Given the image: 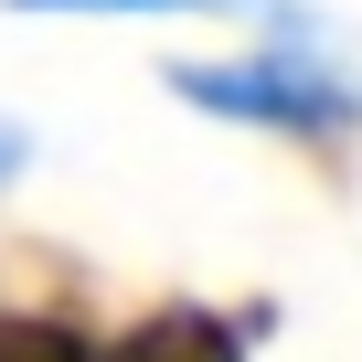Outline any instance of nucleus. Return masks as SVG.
I'll list each match as a JSON object with an SVG mask.
<instances>
[{
    "label": "nucleus",
    "mask_w": 362,
    "mask_h": 362,
    "mask_svg": "<svg viewBox=\"0 0 362 362\" xmlns=\"http://www.w3.org/2000/svg\"><path fill=\"white\" fill-rule=\"evenodd\" d=\"M245 33L214 54H170L160 86L181 117H214L277 149H351L362 139V64L341 54V33L309 0H245Z\"/></svg>",
    "instance_id": "f257e3e1"
},
{
    "label": "nucleus",
    "mask_w": 362,
    "mask_h": 362,
    "mask_svg": "<svg viewBox=\"0 0 362 362\" xmlns=\"http://www.w3.org/2000/svg\"><path fill=\"white\" fill-rule=\"evenodd\" d=\"M11 22H235L245 0H0Z\"/></svg>",
    "instance_id": "f03ea898"
},
{
    "label": "nucleus",
    "mask_w": 362,
    "mask_h": 362,
    "mask_svg": "<svg viewBox=\"0 0 362 362\" xmlns=\"http://www.w3.org/2000/svg\"><path fill=\"white\" fill-rule=\"evenodd\" d=\"M22 170H33V128H22V117H0V192H11Z\"/></svg>",
    "instance_id": "7ed1b4c3"
}]
</instances>
